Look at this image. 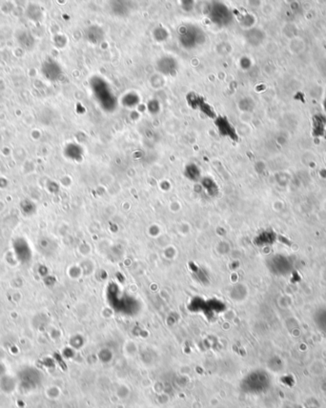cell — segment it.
I'll use <instances>...</instances> for the list:
<instances>
[{
  "label": "cell",
  "instance_id": "cell-7",
  "mask_svg": "<svg viewBox=\"0 0 326 408\" xmlns=\"http://www.w3.org/2000/svg\"><path fill=\"white\" fill-rule=\"evenodd\" d=\"M170 65H176L173 58H164L158 62V69L166 74H171L176 70V68L170 67Z\"/></svg>",
  "mask_w": 326,
  "mask_h": 408
},
{
  "label": "cell",
  "instance_id": "cell-4",
  "mask_svg": "<svg viewBox=\"0 0 326 408\" xmlns=\"http://www.w3.org/2000/svg\"><path fill=\"white\" fill-rule=\"evenodd\" d=\"M215 126L219 133L223 137H227L231 140L237 141V135L229 119L226 117H216L215 119Z\"/></svg>",
  "mask_w": 326,
  "mask_h": 408
},
{
  "label": "cell",
  "instance_id": "cell-5",
  "mask_svg": "<svg viewBox=\"0 0 326 408\" xmlns=\"http://www.w3.org/2000/svg\"><path fill=\"white\" fill-rule=\"evenodd\" d=\"M94 91L97 94V97L98 98L99 102L103 105H109L110 109H111L112 106L115 104L114 97L112 96L110 89L105 85L103 80H100L98 83L96 82V86L94 87Z\"/></svg>",
  "mask_w": 326,
  "mask_h": 408
},
{
  "label": "cell",
  "instance_id": "cell-6",
  "mask_svg": "<svg viewBox=\"0 0 326 408\" xmlns=\"http://www.w3.org/2000/svg\"><path fill=\"white\" fill-rule=\"evenodd\" d=\"M42 72L44 76L50 80H57L61 75V68L55 61H46L42 66Z\"/></svg>",
  "mask_w": 326,
  "mask_h": 408
},
{
  "label": "cell",
  "instance_id": "cell-3",
  "mask_svg": "<svg viewBox=\"0 0 326 408\" xmlns=\"http://www.w3.org/2000/svg\"><path fill=\"white\" fill-rule=\"evenodd\" d=\"M208 16L210 17L212 22L221 27L228 25L231 19V14L228 8L220 3H215V5H211L209 7Z\"/></svg>",
  "mask_w": 326,
  "mask_h": 408
},
{
  "label": "cell",
  "instance_id": "cell-2",
  "mask_svg": "<svg viewBox=\"0 0 326 408\" xmlns=\"http://www.w3.org/2000/svg\"><path fill=\"white\" fill-rule=\"evenodd\" d=\"M186 101L193 110L200 111V113L204 114L206 117L210 118V119H216V115H215L214 108L210 104L208 103L206 99L202 96L198 95L196 93H190L186 97Z\"/></svg>",
  "mask_w": 326,
  "mask_h": 408
},
{
  "label": "cell",
  "instance_id": "cell-1",
  "mask_svg": "<svg viewBox=\"0 0 326 408\" xmlns=\"http://www.w3.org/2000/svg\"><path fill=\"white\" fill-rule=\"evenodd\" d=\"M204 34L199 27L194 25H186L180 28L178 32V39L180 44L186 49H193L202 44L204 40Z\"/></svg>",
  "mask_w": 326,
  "mask_h": 408
}]
</instances>
